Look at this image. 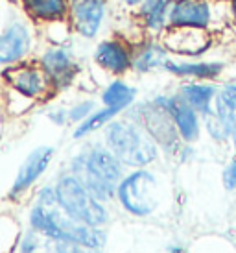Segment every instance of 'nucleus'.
Wrapping results in <instances>:
<instances>
[{
  "instance_id": "obj_1",
  "label": "nucleus",
  "mask_w": 236,
  "mask_h": 253,
  "mask_svg": "<svg viewBox=\"0 0 236 253\" xmlns=\"http://www.w3.org/2000/svg\"><path fill=\"white\" fill-rule=\"evenodd\" d=\"M30 229L48 240L72 242L92 250H102L107 235L102 227H90L72 220L57 202L56 187H44L37 196V205L30 212Z\"/></svg>"
},
{
  "instance_id": "obj_2",
  "label": "nucleus",
  "mask_w": 236,
  "mask_h": 253,
  "mask_svg": "<svg viewBox=\"0 0 236 253\" xmlns=\"http://www.w3.org/2000/svg\"><path fill=\"white\" fill-rule=\"evenodd\" d=\"M122 163L102 146L78 154L70 163V174L102 204L117 198L118 185L124 179Z\"/></svg>"
},
{
  "instance_id": "obj_3",
  "label": "nucleus",
  "mask_w": 236,
  "mask_h": 253,
  "mask_svg": "<svg viewBox=\"0 0 236 253\" xmlns=\"http://www.w3.org/2000/svg\"><path fill=\"white\" fill-rule=\"evenodd\" d=\"M105 144L124 167L144 169L159 159L160 148L144 127L133 120H113L105 129Z\"/></svg>"
},
{
  "instance_id": "obj_4",
  "label": "nucleus",
  "mask_w": 236,
  "mask_h": 253,
  "mask_svg": "<svg viewBox=\"0 0 236 253\" xmlns=\"http://www.w3.org/2000/svg\"><path fill=\"white\" fill-rule=\"evenodd\" d=\"M235 15V2L175 0L170 13V28H196L214 34L225 28Z\"/></svg>"
},
{
  "instance_id": "obj_5",
  "label": "nucleus",
  "mask_w": 236,
  "mask_h": 253,
  "mask_svg": "<svg viewBox=\"0 0 236 253\" xmlns=\"http://www.w3.org/2000/svg\"><path fill=\"white\" fill-rule=\"evenodd\" d=\"M117 200L131 216L148 218L159 211L162 204L160 183L152 170L139 169L124 176L118 185Z\"/></svg>"
},
{
  "instance_id": "obj_6",
  "label": "nucleus",
  "mask_w": 236,
  "mask_h": 253,
  "mask_svg": "<svg viewBox=\"0 0 236 253\" xmlns=\"http://www.w3.org/2000/svg\"><path fill=\"white\" fill-rule=\"evenodd\" d=\"M57 202L72 220L90 227H102L109 222V211L78 181L72 174L59 177L56 185Z\"/></svg>"
},
{
  "instance_id": "obj_7",
  "label": "nucleus",
  "mask_w": 236,
  "mask_h": 253,
  "mask_svg": "<svg viewBox=\"0 0 236 253\" xmlns=\"http://www.w3.org/2000/svg\"><path fill=\"white\" fill-rule=\"evenodd\" d=\"M131 120L144 127L148 135L157 142V146L170 157H177L181 148L185 146L172 117L153 100L135 107V111L131 113Z\"/></svg>"
},
{
  "instance_id": "obj_8",
  "label": "nucleus",
  "mask_w": 236,
  "mask_h": 253,
  "mask_svg": "<svg viewBox=\"0 0 236 253\" xmlns=\"http://www.w3.org/2000/svg\"><path fill=\"white\" fill-rule=\"evenodd\" d=\"M6 84L13 89L17 94H21L26 100H46L56 92V87L41 65H11L2 72Z\"/></svg>"
},
{
  "instance_id": "obj_9",
  "label": "nucleus",
  "mask_w": 236,
  "mask_h": 253,
  "mask_svg": "<svg viewBox=\"0 0 236 253\" xmlns=\"http://www.w3.org/2000/svg\"><path fill=\"white\" fill-rule=\"evenodd\" d=\"M160 42L174 56L185 59H199L212 48L214 34L196 28H168L160 36Z\"/></svg>"
},
{
  "instance_id": "obj_10",
  "label": "nucleus",
  "mask_w": 236,
  "mask_h": 253,
  "mask_svg": "<svg viewBox=\"0 0 236 253\" xmlns=\"http://www.w3.org/2000/svg\"><path fill=\"white\" fill-rule=\"evenodd\" d=\"M153 102L172 117L177 133L185 144H194L199 141L203 133V119L187 102H183L177 94H159L153 98Z\"/></svg>"
},
{
  "instance_id": "obj_11",
  "label": "nucleus",
  "mask_w": 236,
  "mask_h": 253,
  "mask_svg": "<svg viewBox=\"0 0 236 253\" xmlns=\"http://www.w3.org/2000/svg\"><path fill=\"white\" fill-rule=\"evenodd\" d=\"M164 71L185 82H218L225 72V63L218 59H172Z\"/></svg>"
},
{
  "instance_id": "obj_12",
  "label": "nucleus",
  "mask_w": 236,
  "mask_h": 253,
  "mask_svg": "<svg viewBox=\"0 0 236 253\" xmlns=\"http://www.w3.org/2000/svg\"><path fill=\"white\" fill-rule=\"evenodd\" d=\"M52 159H54V148L50 146L35 148L34 152L26 157V161L21 165L19 174H17V177H15L13 181V187L9 190V198L11 200L21 198L26 190H30V187L44 174V170L48 169Z\"/></svg>"
},
{
  "instance_id": "obj_13",
  "label": "nucleus",
  "mask_w": 236,
  "mask_h": 253,
  "mask_svg": "<svg viewBox=\"0 0 236 253\" xmlns=\"http://www.w3.org/2000/svg\"><path fill=\"white\" fill-rule=\"evenodd\" d=\"M39 65L42 67V71L50 76L56 91L69 87L78 74L76 59H74V56L70 54L69 50L63 48V46H52V48L46 50L41 56Z\"/></svg>"
},
{
  "instance_id": "obj_14",
  "label": "nucleus",
  "mask_w": 236,
  "mask_h": 253,
  "mask_svg": "<svg viewBox=\"0 0 236 253\" xmlns=\"http://www.w3.org/2000/svg\"><path fill=\"white\" fill-rule=\"evenodd\" d=\"M34 46V36L26 24L11 22L0 34V65H15Z\"/></svg>"
},
{
  "instance_id": "obj_15",
  "label": "nucleus",
  "mask_w": 236,
  "mask_h": 253,
  "mask_svg": "<svg viewBox=\"0 0 236 253\" xmlns=\"http://www.w3.org/2000/svg\"><path fill=\"white\" fill-rule=\"evenodd\" d=\"M70 22L81 37H94L105 17V0H72Z\"/></svg>"
},
{
  "instance_id": "obj_16",
  "label": "nucleus",
  "mask_w": 236,
  "mask_h": 253,
  "mask_svg": "<svg viewBox=\"0 0 236 253\" xmlns=\"http://www.w3.org/2000/svg\"><path fill=\"white\" fill-rule=\"evenodd\" d=\"M94 59L104 71L120 76L133 69V48L122 39H107L96 46Z\"/></svg>"
},
{
  "instance_id": "obj_17",
  "label": "nucleus",
  "mask_w": 236,
  "mask_h": 253,
  "mask_svg": "<svg viewBox=\"0 0 236 253\" xmlns=\"http://www.w3.org/2000/svg\"><path fill=\"white\" fill-rule=\"evenodd\" d=\"M220 87L212 82H185L177 89V96L187 102L194 111L201 115V119L212 115L214 111V100L218 96Z\"/></svg>"
},
{
  "instance_id": "obj_18",
  "label": "nucleus",
  "mask_w": 236,
  "mask_h": 253,
  "mask_svg": "<svg viewBox=\"0 0 236 253\" xmlns=\"http://www.w3.org/2000/svg\"><path fill=\"white\" fill-rule=\"evenodd\" d=\"M170 61V52L160 41H144L133 48V69L140 74L159 71Z\"/></svg>"
},
{
  "instance_id": "obj_19",
  "label": "nucleus",
  "mask_w": 236,
  "mask_h": 253,
  "mask_svg": "<svg viewBox=\"0 0 236 253\" xmlns=\"http://www.w3.org/2000/svg\"><path fill=\"white\" fill-rule=\"evenodd\" d=\"M174 4L175 0H144L139 9L142 26L153 36H162L170 28V13Z\"/></svg>"
},
{
  "instance_id": "obj_20",
  "label": "nucleus",
  "mask_w": 236,
  "mask_h": 253,
  "mask_svg": "<svg viewBox=\"0 0 236 253\" xmlns=\"http://www.w3.org/2000/svg\"><path fill=\"white\" fill-rule=\"evenodd\" d=\"M30 17L42 22L63 21L70 13L69 0H21Z\"/></svg>"
},
{
  "instance_id": "obj_21",
  "label": "nucleus",
  "mask_w": 236,
  "mask_h": 253,
  "mask_svg": "<svg viewBox=\"0 0 236 253\" xmlns=\"http://www.w3.org/2000/svg\"><path fill=\"white\" fill-rule=\"evenodd\" d=\"M212 113L216 119L222 122V126L225 127V131L229 133L231 141H233V137H236V91L231 87V84L220 87Z\"/></svg>"
},
{
  "instance_id": "obj_22",
  "label": "nucleus",
  "mask_w": 236,
  "mask_h": 253,
  "mask_svg": "<svg viewBox=\"0 0 236 253\" xmlns=\"http://www.w3.org/2000/svg\"><path fill=\"white\" fill-rule=\"evenodd\" d=\"M135 96H137V89L127 85L122 80H115L107 85V89L102 94V102L105 104V107H111V109H117V111H125L127 107L135 102Z\"/></svg>"
},
{
  "instance_id": "obj_23",
  "label": "nucleus",
  "mask_w": 236,
  "mask_h": 253,
  "mask_svg": "<svg viewBox=\"0 0 236 253\" xmlns=\"http://www.w3.org/2000/svg\"><path fill=\"white\" fill-rule=\"evenodd\" d=\"M21 244L19 222L9 214H0V253H13Z\"/></svg>"
},
{
  "instance_id": "obj_24",
  "label": "nucleus",
  "mask_w": 236,
  "mask_h": 253,
  "mask_svg": "<svg viewBox=\"0 0 236 253\" xmlns=\"http://www.w3.org/2000/svg\"><path fill=\"white\" fill-rule=\"evenodd\" d=\"M118 113H120V111H117V109H111V107H104V109H100V111H94L89 119L83 120L81 124H78V127L74 129V139L87 137V135L92 133V131H98L100 127L111 124L113 119H115V117H118Z\"/></svg>"
},
{
  "instance_id": "obj_25",
  "label": "nucleus",
  "mask_w": 236,
  "mask_h": 253,
  "mask_svg": "<svg viewBox=\"0 0 236 253\" xmlns=\"http://www.w3.org/2000/svg\"><path fill=\"white\" fill-rule=\"evenodd\" d=\"M203 129H205V133L210 137V141H214L216 144H227V142L231 144L229 133L225 131V127L222 126V122L214 117V113L203 119Z\"/></svg>"
},
{
  "instance_id": "obj_26",
  "label": "nucleus",
  "mask_w": 236,
  "mask_h": 253,
  "mask_svg": "<svg viewBox=\"0 0 236 253\" xmlns=\"http://www.w3.org/2000/svg\"><path fill=\"white\" fill-rule=\"evenodd\" d=\"M48 248L50 253H102L100 250H92L72 242H56V240H48Z\"/></svg>"
},
{
  "instance_id": "obj_27",
  "label": "nucleus",
  "mask_w": 236,
  "mask_h": 253,
  "mask_svg": "<svg viewBox=\"0 0 236 253\" xmlns=\"http://www.w3.org/2000/svg\"><path fill=\"white\" fill-rule=\"evenodd\" d=\"M92 109H94V102H90V100H85V102H79L76 106L69 109V122H78V124H81L83 120H87L92 115Z\"/></svg>"
},
{
  "instance_id": "obj_28",
  "label": "nucleus",
  "mask_w": 236,
  "mask_h": 253,
  "mask_svg": "<svg viewBox=\"0 0 236 253\" xmlns=\"http://www.w3.org/2000/svg\"><path fill=\"white\" fill-rule=\"evenodd\" d=\"M222 185L227 192H236V155L225 163L222 170Z\"/></svg>"
},
{
  "instance_id": "obj_29",
  "label": "nucleus",
  "mask_w": 236,
  "mask_h": 253,
  "mask_svg": "<svg viewBox=\"0 0 236 253\" xmlns=\"http://www.w3.org/2000/svg\"><path fill=\"white\" fill-rule=\"evenodd\" d=\"M39 248H41V239H39V235H37L34 229H30V231L21 239L19 252L21 253H39Z\"/></svg>"
},
{
  "instance_id": "obj_30",
  "label": "nucleus",
  "mask_w": 236,
  "mask_h": 253,
  "mask_svg": "<svg viewBox=\"0 0 236 253\" xmlns=\"http://www.w3.org/2000/svg\"><path fill=\"white\" fill-rule=\"evenodd\" d=\"M50 120L54 122V124H67L69 122V111H65V109H56V111L48 113Z\"/></svg>"
},
{
  "instance_id": "obj_31",
  "label": "nucleus",
  "mask_w": 236,
  "mask_h": 253,
  "mask_svg": "<svg viewBox=\"0 0 236 253\" xmlns=\"http://www.w3.org/2000/svg\"><path fill=\"white\" fill-rule=\"evenodd\" d=\"M166 253H188V250L183 244H172V246H168Z\"/></svg>"
},
{
  "instance_id": "obj_32",
  "label": "nucleus",
  "mask_w": 236,
  "mask_h": 253,
  "mask_svg": "<svg viewBox=\"0 0 236 253\" xmlns=\"http://www.w3.org/2000/svg\"><path fill=\"white\" fill-rule=\"evenodd\" d=\"M125 6H129V7H135V6H140L144 0H122Z\"/></svg>"
},
{
  "instance_id": "obj_33",
  "label": "nucleus",
  "mask_w": 236,
  "mask_h": 253,
  "mask_svg": "<svg viewBox=\"0 0 236 253\" xmlns=\"http://www.w3.org/2000/svg\"><path fill=\"white\" fill-rule=\"evenodd\" d=\"M231 148H233V152L236 155V137H233V141H231Z\"/></svg>"
},
{
  "instance_id": "obj_34",
  "label": "nucleus",
  "mask_w": 236,
  "mask_h": 253,
  "mask_svg": "<svg viewBox=\"0 0 236 253\" xmlns=\"http://www.w3.org/2000/svg\"><path fill=\"white\" fill-rule=\"evenodd\" d=\"M212 2H236V0H212Z\"/></svg>"
},
{
  "instance_id": "obj_35",
  "label": "nucleus",
  "mask_w": 236,
  "mask_h": 253,
  "mask_svg": "<svg viewBox=\"0 0 236 253\" xmlns=\"http://www.w3.org/2000/svg\"><path fill=\"white\" fill-rule=\"evenodd\" d=\"M231 87H233V89L236 91V84H231Z\"/></svg>"
}]
</instances>
